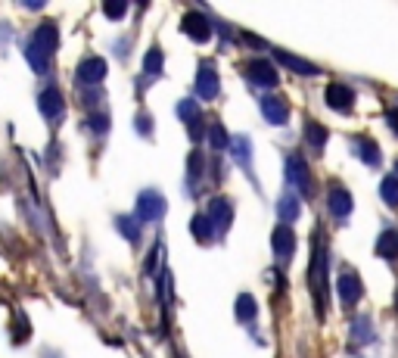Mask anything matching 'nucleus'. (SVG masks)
<instances>
[{
	"label": "nucleus",
	"mask_w": 398,
	"mask_h": 358,
	"mask_svg": "<svg viewBox=\"0 0 398 358\" xmlns=\"http://www.w3.org/2000/svg\"><path fill=\"white\" fill-rule=\"evenodd\" d=\"M308 287L315 293L317 311L324 315V309H327V247L321 243V234H317L315 256H311V265H308Z\"/></svg>",
	"instance_id": "nucleus-1"
},
{
	"label": "nucleus",
	"mask_w": 398,
	"mask_h": 358,
	"mask_svg": "<svg viewBox=\"0 0 398 358\" xmlns=\"http://www.w3.org/2000/svg\"><path fill=\"white\" fill-rule=\"evenodd\" d=\"M162 215H165L162 194L159 190H143L141 200H137V218L147 224H156V221H162Z\"/></svg>",
	"instance_id": "nucleus-2"
},
{
	"label": "nucleus",
	"mask_w": 398,
	"mask_h": 358,
	"mask_svg": "<svg viewBox=\"0 0 398 358\" xmlns=\"http://www.w3.org/2000/svg\"><path fill=\"white\" fill-rule=\"evenodd\" d=\"M287 181L293 184L302 196H311V175H308V165H305V159L293 153L287 156Z\"/></svg>",
	"instance_id": "nucleus-3"
},
{
	"label": "nucleus",
	"mask_w": 398,
	"mask_h": 358,
	"mask_svg": "<svg viewBox=\"0 0 398 358\" xmlns=\"http://www.w3.org/2000/svg\"><path fill=\"white\" fill-rule=\"evenodd\" d=\"M243 72H246V78L252 84H262V88H274L277 84V69L268 59H249V63L243 65Z\"/></svg>",
	"instance_id": "nucleus-4"
},
{
	"label": "nucleus",
	"mask_w": 398,
	"mask_h": 358,
	"mask_svg": "<svg viewBox=\"0 0 398 358\" xmlns=\"http://www.w3.org/2000/svg\"><path fill=\"white\" fill-rule=\"evenodd\" d=\"M336 290H340V299L346 302V306H358V299L364 296L361 277H358L351 268H346V271L340 274V281H336Z\"/></svg>",
	"instance_id": "nucleus-5"
},
{
	"label": "nucleus",
	"mask_w": 398,
	"mask_h": 358,
	"mask_svg": "<svg viewBox=\"0 0 398 358\" xmlns=\"http://www.w3.org/2000/svg\"><path fill=\"white\" fill-rule=\"evenodd\" d=\"M75 75H78V81L81 84H100L106 78V59H100V56L81 59L78 69H75Z\"/></svg>",
	"instance_id": "nucleus-6"
},
{
	"label": "nucleus",
	"mask_w": 398,
	"mask_h": 358,
	"mask_svg": "<svg viewBox=\"0 0 398 358\" xmlns=\"http://www.w3.org/2000/svg\"><path fill=\"white\" fill-rule=\"evenodd\" d=\"M196 91L202 100H215L218 97V72L212 63H199V75H196Z\"/></svg>",
	"instance_id": "nucleus-7"
},
{
	"label": "nucleus",
	"mask_w": 398,
	"mask_h": 358,
	"mask_svg": "<svg viewBox=\"0 0 398 358\" xmlns=\"http://www.w3.org/2000/svg\"><path fill=\"white\" fill-rule=\"evenodd\" d=\"M181 29H184V35H190L199 44L212 38V25H209V19H205L202 13H187V16L181 19Z\"/></svg>",
	"instance_id": "nucleus-8"
},
{
	"label": "nucleus",
	"mask_w": 398,
	"mask_h": 358,
	"mask_svg": "<svg viewBox=\"0 0 398 358\" xmlns=\"http://www.w3.org/2000/svg\"><path fill=\"white\" fill-rule=\"evenodd\" d=\"M271 243H274V253L280 262H289V256H293L296 249V234L289 224H277L274 228V237H271Z\"/></svg>",
	"instance_id": "nucleus-9"
},
{
	"label": "nucleus",
	"mask_w": 398,
	"mask_h": 358,
	"mask_svg": "<svg viewBox=\"0 0 398 358\" xmlns=\"http://www.w3.org/2000/svg\"><path fill=\"white\" fill-rule=\"evenodd\" d=\"M327 106L336 112H351V106H355V91L346 88V84L333 81L327 88Z\"/></svg>",
	"instance_id": "nucleus-10"
},
{
	"label": "nucleus",
	"mask_w": 398,
	"mask_h": 358,
	"mask_svg": "<svg viewBox=\"0 0 398 358\" xmlns=\"http://www.w3.org/2000/svg\"><path fill=\"white\" fill-rule=\"evenodd\" d=\"M262 116L271 125H287L289 118V103L283 97H262Z\"/></svg>",
	"instance_id": "nucleus-11"
},
{
	"label": "nucleus",
	"mask_w": 398,
	"mask_h": 358,
	"mask_svg": "<svg viewBox=\"0 0 398 358\" xmlns=\"http://www.w3.org/2000/svg\"><path fill=\"white\" fill-rule=\"evenodd\" d=\"M327 205H330V212H333L336 218H346L349 212H351V196H349V190L342 187V184H330V190H327Z\"/></svg>",
	"instance_id": "nucleus-12"
},
{
	"label": "nucleus",
	"mask_w": 398,
	"mask_h": 358,
	"mask_svg": "<svg viewBox=\"0 0 398 358\" xmlns=\"http://www.w3.org/2000/svg\"><path fill=\"white\" fill-rule=\"evenodd\" d=\"M209 218H212V224H215V231H228L230 221H234V205L224 200V196H218V200H212V205H209Z\"/></svg>",
	"instance_id": "nucleus-13"
},
{
	"label": "nucleus",
	"mask_w": 398,
	"mask_h": 358,
	"mask_svg": "<svg viewBox=\"0 0 398 358\" xmlns=\"http://www.w3.org/2000/svg\"><path fill=\"white\" fill-rule=\"evenodd\" d=\"M277 59H280L287 69H293V72H298V75H308V78H315V75H321V69L317 65H311V63H305V59H298V56H293V53H287V50H277L274 53Z\"/></svg>",
	"instance_id": "nucleus-14"
},
{
	"label": "nucleus",
	"mask_w": 398,
	"mask_h": 358,
	"mask_svg": "<svg viewBox=\"0 0 398 358\" xmlns=\"http://www.w3.org/2000/svg\"><path fill=\"white\" fill-rule=\"evenodd\" d=\"M41 116L44 118H59L63 116V97H59L56 88H47L41 94Z\"/></svg>",
	"instance_id": "nucleus-15"
},
{
	"label": "nucleus",
	"mask_w": 398,
	"mask_h": 358,
	"mask_svg": "<svg viewBox=\"0 0 398 358\" xmlns=\"http://www.w3.org/2000/svg\"><path fill=\"white\" fill-rule=\"evenodd\" d=\"M305 141H308V147L315 150V153H321L324 143H327V128H324L321 122H315V118H308V122H305Z\"/></svg>",
	"instance_id": "nucleus-16"
},
{
	"label": "nucleus",
	"mask_w": 398,
	"mask_h": 358,
	"mask_svg": "<svg viewBox=\"0 0 398 358\" xmlns=\"http://www.w3.org/2000/svg\"><path fill=\"white\" fill-rule=\"evenodd\" d=\"M25 59L31 63V69L38 72V75H44V72L50 69V53H44L41 47H38L35 41H29L25 44Z\"/></svg>",
	"instance_id": "nucleus-17"
},
{
	"label": "nucleus",
	"mask_w": 398,
	"mask_h": 358,
	"mask_svg": "<svg viewBox=\"0 0 398 358\" xmlns=\"http://www.w3.org/2000/svg\"><path fill=\"white\" fill-rule=\"evenodd\" d=\"M376 256H380V258H389V262H392V258H398V234H395L392 228L380 234V240H376Z\"/></svg>",
	"instance_id": "nucleus-18"
},
{
	"label": "nucleus",
	"mask_w": 398,
	"mask_h": 358,
	"mask_svg": "<svg viewBox=\"0 0 398 358\" xmlns=\"http://www.w3.org/2000/svg\"><path fill=\"white\" fill-rule=\"evenodd\" d=\"M31 41H35L44 53H50V56H53V50H56V25H50V22L41 25V29L31 35Z\"/></svg>",
	"instance_id": "nucleus-19"
},
{
	"label": "nucleus",
	"mask_w": 398,
	"mask_h": 358,
	"mask_svg": "<svg viewBox=\"0 0 398 358\" xmlns=\"http://www.w3.org/2000/svg\"><path fill=\"white\" fill-rule=\"evenodd\" d=\"M355 147H358L355 153L361 156L367 165H380V147H376L370 137H355Z\"/></svg>",
	"instance_id": "nucleus-20"
},
{
	"label": "nucleus",
	"mask_w": 398,
	"mask_h": 358,
	"mask_svg": "<svg viewBox=\"0 0 398 358\" xmlns=\"http://www.w3.org/2000/svg\"><path fill=\"white\" fill-rule=\"evenodd\" d=\"M277 212H280V218H283V224H289V221H296L298 218V200L293 194H287L280 203H277Z\"/></svg>",
	"instance_id": "nucleus-21"
},
{
	"label": "nucleus",
	"mask_w": 398,
	"mask_h": 358,
	"mask_svg": "<svg viewBox=\"0 0 398 358\" xmlns=\"http://www.w3.org/2000/svg\"><path fill=\"white\" fill-rule=\"evenodd\" d=\"M212 234H215V224H212V218L209 215H196L193 218V237H196V240L209 243Z\"/></svg>",
	"instance_id": "nucleus-22"
},
{
	"label": "nucleus",
	"mask_w": 398,
	"mask_h": 358,
	"mask_svg": "<svg viewBox=\"0 0 398 358\" xmlns=\"http://www.w3.org/2000/svg\"><path fill=\"white\" fill-rule=\"evenodd\" d=\"M234 156H237V162L243 165V169L249 171V162H252V147H249V137H234Z\"/></svg>",
	"instance_id": "nucleus-23"
},
{
	"label": "nucleus",
	"mask_w": 398,
	"mask_h": 358,
	"mask_svg": "<svg viewBox=\"0 0 398 358\" xmlns=\"http://www.w3.org/2000/svg\"><path fill=\"white\" fill-rule=\"evenodd\" d=\"M380 194H383V200H386V203L395 209V205H398V178H395V175H386V178H383Z\"/></svg>",
	"instance_id": "nucleus-24"
},
{
	"label": "nucleus",
	"mask_w": 398,
	"mask_h": 358,
	"mask_svg": "<svg viewBox=\"0 0 398 358\" xmlns=\"http://www.w3.org/2000/svg\"><path fill=\"white\" fill-rule=\"evenodd\" d=\"M143 69H147L150 78H159V75H162V50L152 47V50L147 53V59H143Z\"/></svg>",
	"instance_id": "nucleus-25"
},
{
	"label": "nucleus",
	"mask_w": 398,
	"mask_h": 358,
	"mask_svg": "<svg viewBox=\"0 0 398 358\" xmlns=\"http://www.w3.org/2000/svg\"><path fill=\"white\" fill-rule=\"evenodd\" d=\"M237 318H240V321H252V318H255V299H252V296H240V299H237Z\"/></svg>",
	"instance_id": "nucleus-26"
},
{
	"label": "nucleus",
	"mask_w": 398,
	"mask_h": 358,
	"mask_svg": "<svg viewBox=\"0 0 398 358\" xmlns=\"http://www.w3.org/2000/svg\"><path fill=\"white\" fill-rule=\"evenodd\" d=\"M177 116H181L184 122H196L199 118V103L196 100H181L177 103Z\"/></svg>",
	"instance_id": "nucleus-27"
},
{
	"label": "nucleus",
	"mask_w": 398,
	"mask_h": 358,
	"mask_svg": "<svg viewBox=\"0 0 398 358\" xmlns=\"http://www.w3.org/2000/svg\"><path fill=\"white\" fill-rule=\"evenodd\" d=\"M118 231H122V234L128 237L131 243H137V240H141V228H137V221H134V218H118Z\"/></svg>",
	"instance_id": "nucleus-28"
},
{
	"label": "nucleus",
	"mask_w": 398,
	"mask_h": 358,
	"mask_svg": "<svg viewBox=\"0 0 398 358\" xmlns=\"http://www.w3.org/2000/svg\"><path fill=\"white\" fill-rule=\"evenodd\" d=\"M209 137H212V147H215V150H224V147H228V134H224V125H221V122H212Z\"/></svg>",
	"instance_id": "nucleus-29"
},
{
	"label": "nucleus",
	"mask_w": 398,
	"mask_h": 358,
	"mask_svg": "<svg viewBox=\"0 0 398 358\" xmlns=\"http://www.w3.org/2000/svg\"><path fill=\"white\" fill-rule=\"evenodd\" d=\"M103 13H106L109 19H122L125 13H128V6H125V3H106V6H103Z\"/></svg>",
	"instance_id": "nucleus-30"
},
{
	"label": "nucleus",
	"mask_w": 398,
	"mask_h": 358,
	"mask_svg": "<svg viewBox=\"0 0 398 358\" xmlns=\"http://www.w3.org/2000/svg\"><path fill=\"white\" fill-rule=\"evenodd\" d=\"M386 122L392 125V131L398 134V109H389V112H386Z\"/></svg>",
	"instance_id": "nucleus-31"
},
{
	"label": "nucleus",
	"mask_w": 398,
	"mask_h": 358,
	"mask_svg": "<svg viewBox=\"0 0 398 358\" xmlns=\"http://www.w3.org/2000/svg\"><path fill=\"white\" fill-rule=\"evenodd\" d=\"M392 175H395V178H398V162H395V171H392Z\"/></svg>",
	"instance_id": "nucleus-32"
}]
</instances>
